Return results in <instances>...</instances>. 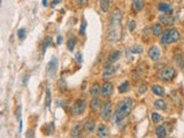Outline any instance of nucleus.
I'll list each match as a JSON object with an SVG mask.
<instances>
[{"mask_svg":"<svg viewBox=\"0 0 184 138\" xmlns=\"http://www.w3.org/2000/svg\"><path fill=\"white\" fill-rule=\"evenodd\" d=\"M132 107H133V100L130 97H126L123 98L118 105H116V108H115V112H114V122L115 124H120L122 121L127 119L128 116L130 115L132 110Z\"/></svg>","mask_w":184,"mask_h":138,"instance_id":"1","label":"nucleus"},{"mask_svg":"<svg viewBox=\"0 0 184 138\" xmlns=\"http://www.w3.org/2000/svg\"><path fill=\"white\" fill-rule=\"evenodd\" d=\"M181 39V33L176 28H168L166 29L160 36V44L162 46H167L170 44L177 43Z\"/></svg>","mask_w":184,"mask_h":138,"instance_id":"2","label":"nucleus"},{"mask_svg":"<svg viewBox=\"0 0 184 138\" xmlns=\"http://www.w3.org/2000/svg\"><path fill=\"white\" fill-rule=\"evenodd\" d=\"M99 114L100 117L104 120L105 122H109L112 119V115H113V103L112 100L105 99L104 103H101L99 108Z\"/></svg>","mask_w":184,"mask_h":138,"instance_id":"3","label":"nucleus"},{"mask_svg":"<svg viewBox=\"0 0 184 138\" xmlns=\"http://www.w3.org/2000/svg\"><path fill=\"white\" fill-rule=\"evenodd\" d=\"M177 75V72L176 69L173 68V67H163L162 69L159 70L158 73V77L161 82H165V83H169L174 80L175 77Z\"/></svg>","mask_w":184,"mask_h":138,"instance_id":"4","label":"nucleus"},{"mask_svg":"<svg viewBox=\"0 0 184 138\" xmlns=\"http://www.w3.org/2000/svg\"><path fill=\"white\" fill-rule=\"evenodd\" d=\"M86 107H88V103H86V100L85 99H77L70 106V114L73 116H81V115H83L85 113V110H86Z\"/></svg>","mask_w":184,"mask_h":138,"instance_id":"5","label":"nucleus"},{"mask_svg":"<svg viewBox=\"0 0 184 138\" xmlns=\"http://www.w3.org/2000/svg\"><path fill=\"white\" fill-rule=\"evenodd\" d=\"M113 91H114V84L112 82L105 80V81L103 82L101 86H100V95H101V98H104V99L111 98V95H113Z\"/></svg>","mask_w":184,"mask_h":138,"instance_id":"6","label":"nucleus"},{"mask_svg":"<svg viewBox=\"0 0 184 138\" xmlns=\"http://www.w3.org/2000/svg\"><path fill=\"white\" fill-rule=\"evenodd\" d=\"M159 22L162 25L167 27V28H171L175 24V16L171 14V12L162 13V14L159 15Z\"/></svg>","mask_w":184,"mask_h":138,"instance_id":"7","label":"nucleus"},{"mask_svg":"<svg viewBox=\"0 0 184 138\" xmlns=\"http://www.w3.org/2000/svg\"><path fill=\"white\" fill-rule=\"evenodd\" d=\"M46 73L50 77H55L58 73V58L53 57L46 65Z\"/></svg>","mask_w":184,"mask_h":138,"instance_id":"8","label":"nucleus"},{"mask_svg":"<svg viewBox=\"0 0 184 138\" xmlns=\"http://www.w3.org/2000/svg\"><path fill=\"white\" fill-rule=\"evenodd\" d=\"M118 66H113V63H107V66L104 68L103 72V78L104 80H109L115 75V73L118 70Z\"/></svg>","mask_w":184,"mask_h":138,"instance_id":"9","label":"nucleus"},{"mask_svg":"<svg viewBox=\"0 0 184 138\" xmlns=\"http://www.w3.org/2000/svg\"><path fill=\"white\" fill-rule=\"evenodd\" d=\"M147 54H148V57H150V59H151L152 61H158L161 57V50H160L159 46H156V45H152L151 47L148 48Z\"/></svg>","mask_w":184,"mask_h":138,"instance_id":"10","label":"nucleus"},{"mask_svg":"<svg viewBox=\"0 0 184 138\" xmlns=\"http://www.w3.org/2000/svg\"><path fill=\"white\" fill-rule=\"evenodd\" d=\"M82 125H83V131L86 133L93 132L96 130V121L93 119H86Z\"/></svg>","mask_w":184,"mask_h":138,"instance_id":"11","label":"nucleus"},{"mask_svg":"<svg viewBox=\"0 0 184 138\" xmlns=\"http://www.w3.org/2000/svg\"><path fill=\"white\" fill-rule=\"evenodd\" d=\"M144 7H145V0H132L131 4L132 14H137L138 12L144 9Z\"/></svg>","mask_w":184,"mask_h":138,"instance_id":"12","label":"nucleus"},{"mask_svg":"<svg viewBox=\"0 0 184 138\" xmlns=\"http://www.w3.org/2000/svg\"><path fill=\"white\" fill-rule=\"evenodd\" d=\"M82 133H83V125L81 123H75L69 131V136L70 137H81Z\"/></svg>","mask_w":184,"mask_h":138,"instance_id":"13","label":"nucleus"},{"mask_svg":"<svg viewBox=\"0 0 184 138\" xmlns=\"http://www.w3.org/2000/svg\"><path fill=\"white\" fill-rule=\"evenodd\" d=\"M121 54H122V52H121L120 50H114V51H112V52L107 55V59H106V60H107V63H115V62L121 58Z\"/></svg>","mask_w":184,"mask_h":138,"instance_id":"14","label":"nucleus"},{"mask_svg":"<svg viewBox=\"0 0 184 138\" xmlns=\"http://www.w3.org/2000/svg\"><path fill=\"white\" fill-rule=\"evenodd\" d=\"M151 32L152 35L154 36V37H160L162 32H163V28H162V24L160 22H158V23H154L152 25V29H151Z\"/></svg>","mask_w":184,"mask_h":138,"instance_id":"15","label":"nucleus"},{"mask_svg":"<svg viewBox=\"0 0 184 138\" xmlns=\"http://www.w3.org/2000/svg\"><path fill=\"white\" fill-rule=\"evenodd\" d=\"M167 135H168V130L166 128L165 124H160V125H158L156 128V136L159 138H163V137H167Z\"/></svg>","mask_w":184,"mask_h":138,"instance_id":"16","label":"nucleus"},{"mask_svg":"<svg viewBox=\"0 0 184 138\" xmlns=\"http://www.w3.org/2000/svg\"><path fill=\"white\" fill-rule=\"evenodd\" d=\"M151 90L154 95H159V97H163V95H166L165 88L162 85H160V84H153V85L151 86Z\"/></svg>","mask_w":184,"mask_h":138,"instance_id":"17","label":"nucleus"},{"mask_svg":"<svg viewBox=\"0 0 184 138\" xmlns=\"http://www.w3.org/2000/svg\"><path fill=\"white\" fill-rule=\"evenodd\" d=\"M156 8L159 12L161 13H167V12H173V8H171V6L169 5V2H167V1H161L156 6Z\"/></svg>","mask_w":184,"mask_h":138,"instance_id":"18","label":"nucleus"},{"mask_svg":"<svg viewBox=\"0 0 184 138\" xmlns=\"http://www.w3.org/2000/svg\"><path fill=\"white\" fill-rule=\"evenodd\" d=\"M100 105H101V100H100L99 97H92V99L90 101V108H91V110L96 112L97 110H99Z\"/></svg>","mask_w":184,"mask_h":138,"instance_id":"19","label":"nucleus"},{"mask_svg":"<svg viewBox=\"0 0 184 138\" xmlns=\"http://www.w3.org/2000/svg\"><path fill=\"white\" fill-rule=\"evenodd\" d=\"M97 137H108V129L106 127V124L101 123L98 127V130H97Z\"/></svg>","mask_w":184,"mask_h":138,"instance_id":"20","label":"nucleus"},{"mask_svg":"<svg viewBox=\"0 0 184 138\" xmlns=\"http://www.w3.org/2000/svg\"><path fill=\"white\" fill-rule=\"evenodd\" d=\"M90 95L91 97H98L100 95V84L99 83H93L90 86Z\"/></svg>","mask_w":184,"mask_h":138,"instance_id":"21","label":"nucleus"},{"mask_svg":"<svg viewBox=\"0 0 184 138\" xmlns=\"http://www.w3.org/2000/svg\"><path fill=\"white\" fill-rule=\"evenodd\" d=\"M76 42H77V39H76L75 36H73V35H70V37L68 38V40H67V48L70 51V52H73L74 50H75V46H76Z\"/></svg>","mask_w":184,"mask_h":138,"instance_id":"22","label":"nucleus"},{"mask_svg":"<svg viewBox=\"0 0 184 138\" xmlns=\"http://www.w3.org/2000/svg\"><path fill=\"white\" fill-rule=\"evenodd\" d=\"M154 107L159 110H167V103L163 99H158L154 101Z\"/></svg>","mask_w":184,"mask_h":138,"instance_id":"23","label":"nucleus"},{"mask_svg":"<svg viewBox=\"0 0 184 138\" xmlns=\"http://www.w3.org/2000/svg\"><path fill=\"white\" fill-rule=\"evenodd\" d=\"M130 91V82L129 81H124L121 84V85L118 86V92L120 93H127V92H129Z\"/></svg>","mask_w":184,"mask_h":138,"instance_id":"24","label":"nucleus"},{"mask_svg":"<svg viewBox=\"0 0 184 138\" xmlns=\"http://www.w3.org/2000/svg\"><path fill=\"white\" fill-rule=\"evenodd\" d=\"M100 8L104 13H107L111 8V0H100Z\"/></svg>","mask_w":184,"mask_h":138,"instance_id":"25","label":"nucleus"},{"mask_svg":"<svg viewBox=\"0 0 184 138\" xmlns=\"http://www.w3.org/2000/svg\"><path fill=\"white\" fill-rule=\"evenodd\" d=\"M151 119H152V122L154 124H158L160 123L161 121H162V115L160 113H156V112H153L151 114Z\"/></svg>","mask_w":184,"mask_h":138,"instance_id":"26","label":"nucleus"},{"mask_svg":"<svg viewBox=\"0 0 184 138\" xmlns=\"http://www.w3.org/2000/svg\"><path fill=\"white\" fill-rule=\"evenodd\" d=\"M173 59H174V61L176 62V63H177V65H178L181 68H183V61H184V60H183L182 54H175Z\"/></svg>","mask_w":184,"mask_h":138,"instance_id":"27","label":"nucleus"},{"mask_svg":"<svg viewBox=\"0 0 184 138\" xmlns=\"http://www.w3.org/2000/svg\"><path fill=\"white\" fill-rule=\"evenodd\" d=\"M143 47L141 46V45H135V46H132L131 48H130V52L132 53V54H141V53H143Z\"/></svg>","mask_w":184,"mask_h":138,"instance_id":"28","label":"nucleus"},{"mask_svg":"<svg viewBox=\"0 0 184 138\" xmlns=\"http://www.w3.org/2000/svg\"><path fill=\"white\" fill-rule=\"evenodd\" d=\"M25 36H27V32H25V29L24 28H21L17 30V38H19V40H24Z\"/></svg>","mask_w":184,"mask_h":138,"instance_id":"29","label":"nucleus"},{"mask_svg":"<svg viewBox=\"0 0 184 138\" xmlns=\"http://www.w3.org/2000/svg\"><path fill=\"white\" fill-rule=\"evenodd\" d=\"M52 40H53V38L52 37H50V36L45 38V40H44V45H43V51H44V52H45V51H46V48L52 44Z\"/></svg>","mask_w":184,"mask_h":138,"instance_id":"30","label":"nucleus"},{"mask_svg":"<svg viewBox=\"0 0 184 138\" xmlns=\"http://www.w3.org/2000/svg\"><path fill=\"white\" fill-rule=\"evenodd\" d=\"M146 91H147V84H145V83L138 84V93H144Z\"/></svg>","mask_w":184,"mask_h":138,"instance_id":"31","label":"nucleus"},{"mask_svg":"<svg viewBox=\"0 0 184 138\" xmlns=\"http://www.w3.org/2000/svg\"><path fill=\"white\" fill-rule=\"evenodd\" d=\"M51 105V92H50V88L47 86V95H46V99H45V106L50 107Z\"/></svg>","mask_w":184,"mask_h":138,"instance_id":"32","label":"nucleus"},{"mask_svg":"<svg viewBox=\"0 0 184 138\" xmlns=\"http://www.w3.org/2000/svg\"><path fill=\"white\" fill-rule=\"evenodd\" d=\"M127 28L129 31H131L132 32V31L136 29V22H135V21H129L127 24Z\"/></svg>","mask_w":184,"mask_h":138,"instance_id":"33","label":"nucleus"},{"mask_svg":"<svg viewBox=\"0 0 184 138\" xmlns=\"http://www.w3.org/2000/svg\"><path fill=\"white\" fill-rule=\"evenodd\" d=\"M85 30H86V21H85V20H83V21H82V25H81V29H80V33H81V35H84Z\"/></svg>","mask_w":184,"mask_h":138,"instance_id":"34","label":"nucleus"},{"mask_svg":"<svg viewBox=\"0 0 184 138\" xmlns=\"http://www.w3.org/2000/svg\"><path fill=\"white\" fill-rule=\"evenodd\" d=\"M75 59H76V62L80 65V63H82V61H83V55H82V53L77 52L75 54Z\"/></svg>","mask_w":184,"mask_h":138,"instance_id":"35","label":"nucleus"},{"mask_svg":"<svg viewBox=\"0 0 184 138\" xmlns=\"http://www.w3.org/2000/svg\"><path fill=\"white\" fill-rule=\"evenodd\" d=\"M89 0H74V2H75L76 5H78V6H83L85 5L86 2H88Z\"/></svg>","mask_w":184,"mask_h":138,"instance_id":"36","label":"nucleus"},{"mask_svg":"<svg viewBox=\"0 0 184 138\" xmlns=\"http://www.w3.org/2000/svg\"><path fill=\"white\" fill-rule=\"evenodd\" d=\"M60 2H61V0H53L52 4H51V5H52V8H54V7H55L58 4H60Z\"/></svg>","mask_w":184,"mask_h":138,"instance_id":"37","label":"nucleus"},{"mask_svg":"<svg viewBox=\"0 0 184 138\" xmlns=\"http://www.w3.org/2000/svg\"><path fill=\"white\" fill-rule=\"evenodd\" d=\"M57 43H58V45H61V44H62V37H61V36H59V37H58Z\"/></svg>","mask_w":184,"mask_h":138,"instance_id":"38","label":"nucleus"},{"mask_svg":"<svg viewBox=\"0 0 184 138\" xmlns=\"http://www.w3.org/2000/svg\"><path fill=\"white\" fill-rule=\"evenodd\" d=\"M43 6H47V0H43Z\"/></svg>","mask_w":184,"mask_h":138,"instance_id":"39","label":"nucleus"}]
</instances>
